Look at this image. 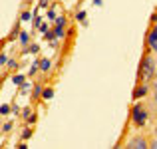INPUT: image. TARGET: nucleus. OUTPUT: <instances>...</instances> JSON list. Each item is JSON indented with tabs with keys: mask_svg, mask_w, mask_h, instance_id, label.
I'll return each mask as SVG.
<instances>
[{
	"mask_svg": "<svg viewBox=\"0 0 157 149\" xmlns=\"http://www.w3.org/2000/svg\"><path fill=\"white\" fill-rule=\"evenodd\" d=\"M20 115H22V119H24V121H28V117H30V115H32L30 107H24V109L20 111Z\"/></svg>",
	"mask_w": 157,
	"mask_h": 149,
	"instance_id": "obj_14",
	"label": "nucleus"
},
{
	"mask_svg": "<svg viewBox=\"0 0 157 149\" xmlns=\"http://www.w3.org/2000/svg\"><path fill=\"white\" fill-rule=\"evenodd\" d=\"M54 24H60V26H66V24H68V20H66V16L62 14V16H58L56 20H54Z\"/></svg>",
	"mask_w": 157,
	"mask_h": 149,
	"instance_id": "obj_17",
	"label": "nucleus"
},
{
	"mask_svg": "<svg viewBox=\"0 0 157 149\" xmlns=\"http://www.w3.org/2000/svg\"><path fill=\"white\" fill-rule=\"evenodd\" d=\"M86 16H88V14H86V10H80V12L76 14V20H80V22H86Z\"/></svg>",
	"mask_w": 157,
	"mask_h": 149,
	"instance_id": "obj_20",
	"label": "nucleus"
},
{
	"mask_svg": "<svg viewBox=\"0 0 157 149\" xmlns=\"http://www.w3.org/2000/svg\"><path fill=\"white\" fill-rule=\"evenodd\" d=\"M44 36H46V40H50V42H56V40H58V38H56V34H54V30H48Z\"/></svg>",
	"mask_w": 157,
	"mask_h": 149,
	"instance_id": "obj_19",
	"label": "nucleus"
},
{
	"mask_svg": "<svg viewBox=\"0 0 157 149\" xmlns=\"http://www.w3.org/2000/svg\"><path fill=\"white\" fill-rule=\"evenodd\" d=\"M42 92H44V88H42V84H36L34 88H32V92H30V96H32V99H40L42 97Z\"/></svg>",
	"mask_w": 157,
	"mask_h": 149,
	"instance_id": "obj_5",
	"label": "nucleus"
},
{
	"mask_svg": "<svg viewBox=\"0 0 157 149\" xmlns=\"http://www.w3.org/2000/svg\"><path fill=\"white\" fill-rule=\"evenodd\" d=\"M52 4V0H38V8H48Z\"/></svg>",
	"mask_w": 157,
	"mask_h": 149,
	"instance_id": "obj_22",
	"label": "nucleus"
},
{
	"mask_svg": "<svg viewBox=\"0 0 157 149\" xmlns=\"http://www.w3.org/2000/svg\"><path fill=\"white\" fill-rule=\"evenodd\" d=\"M10 129H12V121H6V123H2V131H4V133H8Z\"/></svg>",
	"mask_w": 157,
	"mask_h": 149,
	"instance_id": "obj_24",
	"label": "nucleus"
},
{
	"mask_svg": "<svg viewBox=\"0 0 157 149\" xmlns=\"http://www.w3.org/2000/svg\"><path fill=\"white\" fill-rule=\"evenodd\" d=\"M36 119H38V115L36 113H32L30 117H28V121H26V125H32V123H36Z\"/></svg>",
	"mask_w": 157,
	"mask_h": 149,
	"instance_id": "obj_25",
	"label": "nucleus"
},
{
	"mask_svg": "<svg viewBox=\"0 0 157 149\" xmlns=\"http://www.w3.org/2000/svg\"><path fill=\"white\" fill-rule=\"evenodd\" d=\"M153 133H155V137H157V127H155V131H153Z\"/></svg>",
	"mask_w": 157,
	"mask_h": 149,
	"instance_id": "obj_31",
	"label": "nucleus"
},
{
	"mask_svg": "<svg viewBox=\"0 0 157 149\" xmlns=\"http://www.w3.org/2000/svg\"><path fill=\"white\" fill-rule=\"evenodd\" d=\"M0 127H2V117H0Z\"/></svg>",
	"mask_w": 157,
	"mask_h": 149,
	"instance_id": "obj_33",
	"label": "nucleus"
},
{
	"mask_svg": "<svg viewBox=\"0 0 157 149\" xmlns=\"http://www.w3.org/2000/svg\"><path fill=\"white\" fill-rule=\"evenodd\" d=\"M20 137H22L24 141H26V139H30L32 137V127H26V129L22 131V135H20Z\"/></svg>",
	"mask_w": 157,
	"mask_h": 149,
	"instance_id": "obj_15",
	"label": "nucleus"
},
{
	"mask_svg": "<svg viewBox=\"0 0 157 149\" xmlns=\"http://www.w3.org/2000/svg\"><path fill=\"white\" fill-rule=\"evenodd\" d=\"M94 4H96V6H101V0H94Z\"/></svg>",
	"mask_w": 157,
	"mask_h": 149,
	"instance_id": "obj_30",
	"label": "nucleus"
},
{
	"mask_svg": "<svg viewBox=\"0 0 157 149\" xmlns=\"http://www.w3.org/2000/svg\"><path fill=\"white\" fill-rule=\"evenodd\" d=\"M8 70H18V62H16V60H8Z\"/></svg>",
	"mask_w": 157,
	"mask_h": 149,
	"instance_id": "obj_21",
	"label": "nucleus"
},
{
	"mask_svg": "<svg viewBox=\"0 0 157 149\" xmlns=\"http://www.w3.org/2000/svg\"><path fill=\"white\" fill-rule=\"evenodd\" d=\"M32 18H34V14H32L30 10H24L22 14H20V20H22V22H30Z\"/></svg>",
	"mask_w": 157,
	"mask_h": 149,
	"instance_id": "obj_9",
	"label": "nucleus"
},
{
	"mask_svg": "<svg viewBox=\"0 0 157 149\" xmlns=\"http://www.w3.org/2000/svg\"><path fill=\"white\" fill-rule=\"evenodd\" d=\"M32 88H34L32 84H28V82H24V84L20 86V94H28V92H32Z\"/></svg>",
	"mask_w": 157,
	"mask_h": 149,
	"instance_id": "obj_13",
	"label": "nucleus"
},
{
	"mask_svg": "<svg viewBox=\"0 0 157 149\" xmlns=\"http://www.w3.org/2000/svg\"><path fill=\"white\" fill-rule=\"evenodd\" d=\"M0 88H2V78H0Z\"/></svg>",
	"mask_w": 157,
	"mask_h": 149,
	"instance_id": "obj_32",
	"label": "nucleus"
},
{
	"mask_svg": "<svg viewBox=\"0 0 157 149\" xmlns=\"http://www.w3.org/2000/svg\"><path fill=\"white\" fill-rule=\"evenodd\" d=\"M8 113H12V105H2L0 107V115H8Z\"/></svg>",
	"mask_w": 157,
	"mask_h": 149,
	"instance_id": "obj_18",
	"label": "nucleus"
},
{
	"mask_svg": "<svg viewBox=\"0 0 157 149\" xmlns=\"http://www.w3.org/2000/svg\"><path fill=\"white\" fill-rule=\"evenodd\" d=\"M50 68H52V60H50V58H42V60H40V70L48 74Z\"/></svg>",
	"mask_w": 157,
	"mask_h": 149,
	"instance_id": "obj_6",
	"label": "nucleus"
},
{
	"mask_svg": "<svg viewBox=\"0 0 157 149\" xmlns=\"http://www.w3.org/2000/svg\"><path fill=\"white\" fill-rule=\"evenodd\" d=\"M18 40H20V44H22L24 48H28V46H30V36H28V32H20Z\"/></svg>",
	"mask_w": 157,
	"mask_h": 149,
	"instance_id": "obj_7",
	"label": "nucleus"
},
{
	"mask_svg": "<svg viewBox=\"0 0 157 149\" xmlns=\"http://www.w3.org/2000/svg\"><path fill=\"white\" fill-rule=\"evenodd\" d=\"M52 97H54V90H52V88H44L42 99H46V101H48V99H52Z\"/></svg>",
	"mask_w": 157,
	"mask_h": 149,
	"instance_id": "obj_11",
	"label": "nucleus"
},
{
	"mask_svg": "<svg viewBox=\"0 0 157 149\" xmlns=\"http://www.w3.org/2000/svg\"><path fill=\"white\" fill-rule=\"evenodd\" d=\"M54 34H56V38H64L66 26H60V24H56V26H54Z\"/></svg>",
	"mask_w": 157,
	"mask_h": 149,
	"instance_id": "obj_8",
	"label": "nucleus"
},
{
	"mask_svg": "<svg viewBox=\"0 0 157 149\" xmlns=\"http://www.w3.org/2000/svg\"><path fill=\"white\" fill-rule=\"evenodd\" d=\"M32 20H34V26H40V24H42V18H40L38 14H34V18H32Z\"/></svg>",
	"mask_w": 157,
	"mask_h": 149,
	"instance_id": "obj_28",
	"label": "nucleus"
},
{
	"mask_svg": "<svg viewBox=\"0 0 157 149\" xmlns=\"http://www.w3.org/2000/svg\"><path fill=\"white\" fill-rule=\"evenodd\" d=\"M149 119V113H147V107L145 103H135L131 107V121H133L135 127H143Z\"/></svg>",
	"mask_w": 157,
	"mask_h": 149,
	"instance_id": "obj_2",
	"label": "nucleus"
},
{
	"mask_svg": "<svg viewBox=\"0 0 157 149\" xmlns=\"http://www.w3.org/2000/svg\"><path fill=\"white\" fill-rule=\"evenodd\" d=\"M149 147H151V149H157V137H153V139L149 141Z\"/></svg>",
	"mask_w": 157,
	"mask_h": 149,
	"instance_id": "obj_29",
	"label": "nucleus"
},
{
	"mask_svg": "<svg viewBox=\"0 0 157 149\" xmlns=\"http://www.w3.org/2000/svg\"><path fill=\"white\" fill-rule=\"evenodd\" d=\"M10 105H12V113L18 115V113H20V105H16V103H10Z\"/></svg>",
	"mask_w": 157,
	"mask_h": 149,
	"instance_id": "obj_27",
	"label": "nucleus"
},
{
	"mask_svg": "<svg viewBox=\"0 0 157 149\" xmlns=\"http://www.w3.org/2000/svg\"><path fill=\"white\" fill-rule=\"evenodd\" d=\"M125 147H129V149H145V147H149V141H147L143 135H133V137L125 143Z\"/></svg>",
	"mask_w": 157,
	"mask_h": 149,
	"instance_id": "obj_3",
	"label": "nucleus"
},
{
	"mask_svg": "<svg viewBox=\"0 0 157 149\" xmlns=\"http://www.w3.org/2000/svg\"><path fill=\"white\" fill-rule=\"evenodd\" d=\"M10 36H12V38H18V36H20V22H16V26L12 28Z\"/></svg>",
	"mask_w": 157,
	"mask_h": 149,
	"instance_id": "obj_16",
	"label": "nucleus"
},
{
	"mask_svg": "<svg viewBox=\"0 0 157 149\" xmlns=\"http://www.w3.org/2000/svg\"><path fill=\"white\" fill-rule=\"evenodd\" d=\"M157 74V68H155V58L151 54V50L147 48L145 56L141 58V64H139V80L141 82H149L153 80Z\"/></svg>",
	"mask_w": 157,
	"mask_h": 149,
	"instance_id": "obj_1",
	"label": "nucleus"
},
{
	"mask_svg": "<svg viewBox=\"0 0 157 149\" xmlns=\"http://www.w3.org/2000/svg\"><path fill=\"white\" fill-rule=\"evenodd\" d=\"M147 94H149V86H147V82H141V86H137V88L133 90V97H135V99L145 97Z\"/></svg>",
	"mask_w": 157,
	"mask_h": 149,
	"instance_id": "obj_4",
	"label": "nucleus"
},
{
	"mask_svg": "<svg viewBox=\"0 0 157 149\" xmlns=\"http://www.w3.org/2000/svg\"><path fill=\"white\" fill-rule=\"evenodd\" d=\"M38 70H40V60H36V62H34V64H32V68H30V70H28V76H30V78H32V76H34V74H36V72H38Z\"/></svg>",
	"mask_w": 157,
	"mask_h": 149,
	"instance_id": "obj_12",
	"label": "nucleus"
},
{
	"mask_svg": "<svg viewBox=\"0 0 157 149\" xmlns=\"http://www.w3.org/2000/svg\"><path fill=\"white\" fill-rule=\"evenodd\" d=\"M12 82H14L16 86H22L24 82H26V76H24V74H18V76H12Z\"/></svg>",
	"mask_w": 157,
	"mask_h": 149,
	"instance_id": "obj_10",
	"label": "nucleus"
},
{
	"mask_svg": "<svg viewBox=\"0 0 157 149\" xmlns=\"http://www.w3.org/2000/svg\"><path fill=\"white\" fill-rule=\"evenodd\" d=\"M8 64V56L6 54H0V66H6Z\"/></svg>",
	"mask_w": 157,
	"mask_h": 149,
	"instance_id": "obj_26",
	"label": "nucleus"
},
{
	"mask_svg": "<svg viewBox=\"0 0 157 149\" xmlns=\"http://www.w3.org/2000/svg\"><path fill=\"white\" fill-rule=\"evenodd\" d=\"M28 52L38 54V52H40V46H38V44H30V46H28Z\"/></svg>",
	"mask_w": 157,
	"mask_h": 149,
	"instance_id": "obj_23",
	"label": "nucleus"
}]
</instances>
